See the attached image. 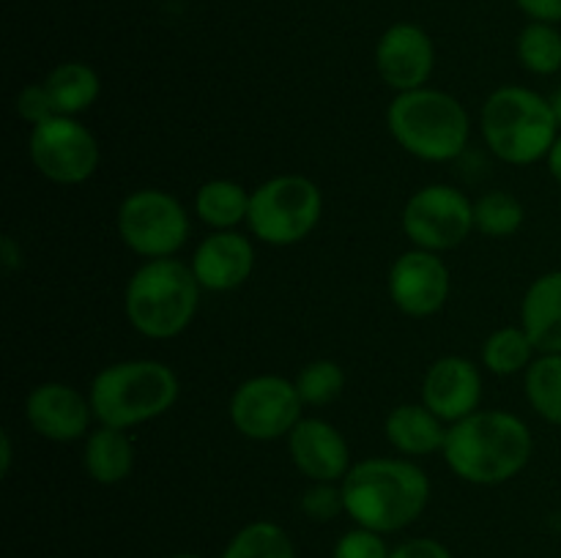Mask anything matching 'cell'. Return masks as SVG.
Segmentation results:
<instances>
[{
  "label": "cell",
  "mask_w": 561,
  "mask_h": 558,
  "mask_svg": "<svg viewBox=\"0 0 561 558\" xmlns=\"http://www.w3.org/2000/svg\"><path fill=\"white\" fill-rule=\"evenodd\" d=\"M201 304V282L186 263L175 257L146 260L124 293L126 321L148 339H173L190 328Z\"/></svg>",
  "instance_id": "3"
},
{
  "label": "cell",
  "mask_w": 561,
  "mask_h": 558,
  "mask_svg": "<svg viewBox=\"0 0 561 558\" xmlns=\"http://www.w3.org/2000/svg\"><path fill=\"white\" fill-rule=\"evenodd\" d=\"M323 195L307 175H274L250 195L247 228L272 246H290L316 230Z\"/></svg>",
  "instance_id": "7"
},
{
  "label": "cell",
  "mask_w": 561,
  "mask_h": 558,
  "mask_svg": "<svg viewBox=\"0 0 561 558\" xmlns=\"http://www.w3.org/2000/svg\"><path fill=\"white\" fill-rule=\"evenodd\" d=\"M11 457H14V449H11V432H0V474H9L11 470Z\"/></svg>",
  "instance_id": "35"
},
{
  "label": "cell",
  "mask_w": 561,
  "mask_h": 558,
  "mask_svg": "<svg viewBox=\"0 0 561 558\" xmlns=\"http://www.w3.org/2000/svg\"><path fill=\"white\" fill-rule=\"evenodd\" d=\"M173 558H201V556H190V553H184V556H173Z\"/></svg>",
  "instance_id": "38"
},
{
  "label": "cell",
  "mask_w": 561,
  "mask_h": 558,
  "mask_svg": "<svg viewBox=\"0 0 561 558\" xmlns=\"http://www.w3.org/2000/svg\"><path fill=\"white\" fill-rule=\"evenodd\" d=\"M403 230L416 249H455L474 230V202L455 186L431 184L405 202Z\"/></svg>",
  "instance_id": "9"
},
{
  "label": "cell",
  "mask_w": 561,
  "mask_h": 558,
  "mask_svg": "<svg viewBox=\"0 0 561 558\" xmlns=\"http://www.w3.org/2000/svg\"><path fill=\"white\" fill-rule=\"evenodd\" d=\"M518 5L535 22H559L561 20V0H518Z\"/></svg>",
  "instance_id": "33"
},
{
  "label": "cell",
  "mask_w": 561,
  "mask_h": 558,
  "mask_svg": "<svg viewBox=\"0 0 561 558\" xmlns=\"http://www.w3.org/2000/svg\"><path fill=\"white\" fill-rule=\"evenodd\" d=\"M535 350V342L524 332V326L499 328L482 345V364L493 375H515L520 370H529Z\"/></svg>",
  "instance_id": "23"
},
{
  "label": "cell",
  "mask_w": 561,
  "mask_h": 558,
  "mask_svg": "<svg viewBox=\"0 0 561 558\" xmlns=\"http://www.w3.org/2000/svg\"><path fill=\"white\" fill-rule=\"evenodd\" d=\"M436 49L431 36L411 22L392 25L376 47V69L392 91L405 93L425 88L431 80Z\"/></svg>",
  "instance_id": "14"
},
{
  "label": "cell",
  "mask_w": 561,
  "mask_h": 558,
  "mask_svg": "<svg viewBox=\"0 0 561 558\" xmlns=\"http://www.w3.org/2000/svg\"><path fill=\"white\" fill-rule=\"evenodd\" d=\"M383 432L398 452L411 454V457H427L433 452H442L444 441H447L444 421L427 405L414 403L398 405L383 421Z\"/></svg>",
  "instance_id": "19"
},
{
  "label": "cell",
  "mask_w": 561,
  "mask_h": 558,
  "mask_svg": "<svg viewBox=\"0 0 561 558\" xmlns=\"http://www.w3.org/2000/svg\"><path fill=\"white\" fill-rule=\"evenodd\" d=\"M520 326L540 353H561V271L542 274L529 284Z\"/></svg>",
  "instance_id": "18"
},
{
  "label": "cell",
  "mask_w": 561,
  "mask_h": 558,
  "mask_svg": "<svg viewBox=\"0 0 561 558\" xmlns=\"http://www.w3.org/2000/svg\"><path fill=\"white\" fill-rule=\"evenodd\" d=\"M190 266L201 288L228 293L250 279L255 268V249L247 235L236 230H217L197 244Z\"/></svg>",
  "instance_id": "16"
},
{
  "label": "cell",
  "mask_w": 561,
  "mask_h": 558,
  "mask_svg": "<svg viewBox=\"0 0 561 558\" xmlns=\"http://www.w3.org/2000/svg\"><path fill=\"white\" fill-rule=\"evenodd\" d=\"M294 383L299 388V397L305 405H329L345 388V372L337 361L318 359L301 367Z\"/></svg>",
  "instance_id": "28"
},
{
  "label": "cell",
  "mask_w": 561,
  "mask_h": 558,
  "mask_svg": "<svg viewBox=\"0 0 561 558\" xmlns=\"http://www.w3.org/2000/svg\"><path fill=\"white\" fill-rule=\"evenodd\" d=\"M44 85L53 96L58 115H71V118L85 113L99 98V91H102L96 71L88 63H80V60H66V63L55 66L47 80H44Z\"/></svg>",
  "instance_id": "21"
},
{
  "label": "cell",
  "mask_w": 561,
  "mask_h": 558,
  "mask_svg": "<svg viewBox=\"0 0 561 558\" xmlns=\"http://www.w3.org/2000/svg\"><path fill=\"white\" fill-rule=\"evenodd\" d=\"M299 388L283 375H255L230 397V421L250 441H277L301 421Z\"/></svg>",
  "instance_id": "10"
},
{
  "label": "cell",
  "mask_w": 561,
  "mask_h": 558,
  "mask_svg": "<svg viewBox=\"0 0 561 558\" xmlns=\"http://www.w3.org/2000/svg\"><path fill=\"white\" fill-rule=\"evenodd\" d=\"M345 512L362 525L383 534L414 523L427 507L431 481L411 460L373 457L351 465L343 479Z\"/></svg>",
  "instance_id": "2"
},
{
  "label": "cell",
  "mask_w": 561,
  "mask_h": 558,
  "mask_svg": "<svg viewBox=\"0 0 561 558\" xmlns=\"http://www.w3.org/2000/svg\"><path fill=\"white\" fill-rule=\"evenodd\" d=\"M518 58L531 74H557L561 69V33L551 22H531L518 38Z\"/></svg>",
  "instance_id": "27"
},
{
  "label": "cell",
  "mask_w": 561,
  "mask_h": 558,
  "mask_svg": "<svg viewBox=\"0 0 561 558\" xmlns=\"http://www.w3.org/2000/svg\"><path fill=\"white\" fill-rule=\"evenodd\" d=\"M16 115H20L22 120H27L31 126H38L58 115L53 96H49L44 82H31V85L22 88L20 96H16Z\"/></svg>",
  "instance_id": "30"
},
{
  "label": "cell",
  "mask_w": 561,
  "mask_h": 558,
  "mask_svg": "<svg viewBox=\"0 0 561 558\" xmlns=\"http://www.w3.org/2000/svg\"><path fill=\"white\" fill-rule=\"evenodd\" d=\"M82 465L88 476L99 485H118L135 468V446L126 430L115 427H99L88 435L85 452H82Z\"/></svg>",
  "instance_id": "20"
},
{
  "label": "cell",
  "mask_w": 561,
  "mask_h": 558,
  "mask_svg": "<svg viewBox=\"0 0 561 558\" xmlns=\"http://www.w3.org/2000/svg\"><path fill=\"white\" fill-rule=\"evenodd\" d=\"M482 137L507 164H535L548 159L559 137L551 102L520 85H504L482 107Z\"/></svg>",
  "instance_id": "6"
},
{
  "label": "cell",
  "mask_w": 561,
  "mask_h": 558,
  "mask_svg": "<svg viewBox=\"0 0 561 558\" xmlns=\"http://www.w3.org/2000/svg\"><path fill=\"white\" fill-rule=\"evenodd\" d=\"M179 377L168 364L129 359L99 370L88 399L99 425L129 430L168 414L179 399Z\"/></svg>",
  "instance_id": "4"
},
{
  "label": "cell",
  "mask_w": 561,
  "mask_h": 558,
  "mask_svg": "<svg viewBox=\"0 0 561 558\" xmlns=\"http://www.w3.org/2000/svg\"><path fill=\"white\" fill-rule=\"evenodd\" d=\"M31 162L53 184L77 186L99 167L96 137L71 115H55L31 129Z\"/></svg>",
  "instance_id": "11"
},
{
  "label": "cell",
  "mask_w": 561,
  "mask_h": 558,
  "mask_svg": "<svg viewBox=\"0 0 561 558\" xmlns=\"http://www.w3.org/2000/svg\"><path fill=\"white\" fill-rule=\"evenodd\" d=\"M389 299L403 315L431 317L449 299V268L438 252L411 249L389 268Z\"/></svg>",
  "instance_id": "12"
},
{
  "label": "cell",
  "mask_w": 561,
  "mask_h": 558,
  "mask_svg": "<svg viewBox=\"0 0 561 558\" xmlns=\"http://www.w3.org/2000/svg\"><path fill=\"white\" fill-rule=\"evenodd\" d=\"M294 465L312 481H343L351 470V449L343 432L323 419H301L290 430Z\"/></svg>",
  "instance_id": "17"
},
{
  "label": "cell",
  "mask_w": 561,
  "mask_h": 558,
  "mask_svg": "<svg viewBox=\"0 0 561 558\" xmlns=\"http://www.w3.org/2000/svg\"><path fill=\"white\" fill-rule=\"evenodd\" d=\"M526 211L510 191H488L474 200V230L488 239H510L524 228Z\"/></svg>",
  "instance_id": "25"
},
{
  "label": "cell",
  "mask_w": 561,
  "mask_h": 558,
  "mask_svg": "<svg viewBox=\"0 0 561 558\" xmlns=\"http://www.w3.org/2000/svg\"><path fill=\"white\" fill-rule=\"evenodd\" d=\"M118 235L135 255L173 257L190 239V213L164 189H137L118 208Z\"/></svg>",
  "instance_id": "8"
},
{
  "label": "cell",
  "mask_w": 561,
  "mask_h": 558,
  "mask_svg": "<svg viewBox=\"0 0 561 558\" xmlns=\"http://www.w3.org/2000/svg\"><path fill=\"white\" fill-rule=\"evenodd\" d=\"M0 260H3L5 274H14L22 266V246L11 235H3L0 241Z\"/></svg>",
  "instance_id": "34"
},
{
  "label": "cell",
  "mask_w": 561,
  "mask_h": 558,
  "mask_svg": "<svg viewBox=\"0 0 561 558\" xmlns=\"http://www.w3.org/2000/svg\"><path fill=\"white\" fill-rule=\"evenodd\" d=\"M222 558H296V553L288 534L277 523L257 520L230 539Z\"/></svg>",
  "instance_id": "26"
},
{
  "label": "cell",
  "mask_w": 561,
  "mask_h": 558,
  "mask_svg": "<svg viewBox=\"0 0 561 558\" xmlns=\"http://www.w3.org/2000/svg\"><path fill=\"white\" fill-rule=\"evenodd\" d=\"M548 102H551V109H553V115H557V120H559V126H561V88L557 93H553L551 98H548Z\"/></svg>",
  "instance_id": "37"
},
{
  "label": "cell",
  "mask_w": 561,
  "mask_h": 558,
  "mask_svg": "<svg viewBox=\"0 0 561 558\" xmlns=\"http://www.w3.org/2000/svg\"><path fill=\"white\" fill-rule=\"evenodd\" d=\"M526 397L531 408L561 427V353H542L526 370Z\"/></svg>",
  "instance_id": "24"
},
{
  "label": "cell",
  "mask_w": 561,
  "mask_h": 558,
  "mask_svg": "<svg viewBox=\"0 0 561 558\" xmlns=\"http://www.w3.org/2000/svg\"><path fill=\"white\" fill-rule=\"evenodd\" d=\"M531 432L507 410H477L455 421L444 441V460L455 476L471 485H502L531 460Z\"/></svg>",
  "instance_id": "1"
},
{
  "label": "cell",
  "mask_w": 561,
  "mask_h": 558,
  "mask_svg": "<svg viewBox=\"0 0 561 558\" xmlns=\"http://www.w3.org/2000/svg\"><path fill=\"white\" fill-rule=\"evenodd\" d=\"M389 135L422 162H453L469 142V113L453 93L416 88L394 96L387 109Z\"/></svg>",
  "instance_id": "5"
},
{
  "label": "cell",
  "mask_w": 561,
  "mask_h": 558,
  "mask_svg": "<svg viewBox=\"0 0 561 558\" xmlns=\"http://www.w3.org/2000/svg\"><path fill=\"white\" fill-rule=\"evenodd\" d=\"M301 509L312 520H332L345 512L343 487H334V481H316L310 490L301 496Z\"/></svg>",
  "instance_id": "29"
},
{
  "label": "cell",
  "mask_w": 561,
  "mask_h": 558,
  "mask_svg": "<svg viewBox=\"0 0 561 558\" xmlns=\"http://www.w3.org/2000/svg\"><path fill=\"white\" fill-rule=\"evenodd\" d=\"M27 425L42 438L55 443H71L88 432L93 419L91 399L75 386L60 381L38 383L25 399Z\"/></svg>",
  "instance_id": "13"
},
{
  "label": "cell",
  "mask_w": 561,
  "mask_h": 558,
  "mask_svg": "<svg viewBox=\"0 0 561 558\" xmlns=\"http://www.w3.org/2000/svg\"><path fill=\"white\" fill-rule=\"evenodd\" d=\"M250 195L244 186L228 178H214L197 189L195 211L201 222L214 230H233L236 224L247 222L250 213Z\"/></svg>",
  "instance_id": "22"
},
{
  "label": "cell",
  "mask_w": 561,
  "mask_h": 558,
  "mask_svg": "<svg viewBox=\"0 0 561 558\" xmlns=\"http://www.w3.org/2000/svg\"><path fill=\"white\" fill-rule=\"evenodd\" d=\"M389 558H449V553L436 539H411L400 545Z\"/></svg>",
  "instance_id": "32"
},
{
  "label": "cell",
  "mask_w": 561,
  "mask_h": 558,
  "mask_svg": "<svg viewBox=\"0 0 561 558\" xmlns=\"http://www.w3.org/2000/svg\"><path fill=\"white\" fill-rule=\"evenodd\" d=\"M482 403V375L474 361L463 356H444L427 370L422 381V405L433 410L442 421L466 419L477 414Z\"/></svg>",
  "instance_id": "15"
},
{
  "label": "cell",
  "mask_w": 561,
  "mask_h": 558,
  "mask_svg": "<svg viewBox=\"0 0 561 558\" xmlns=\"http://www.w3.org/2000/svg\"><path fill=\"white\" fill-rule=\"evenodd\" d=\"M548 170H551L553 178L561 184V135L557 137V142H553L551 153H548Z\"/></svg>",
  "instance_id": "36"
},
{
  "label": "cell",
  "mask_w": 561,
  "mask_h": 558,
  "mask_svg": "<svg viewBox=\"0 0 561 558\" xmlns=\"http://www.w3.org/2000/svg\"><path fill=\"white\" fill-rule=\"evenodd\" d=\"M334 558H389L387 545L378 536V531L370 528H356L348 531L343 539L334 547Z\"/></svg>",
  "instance_id": "31"
}]
</instances>
